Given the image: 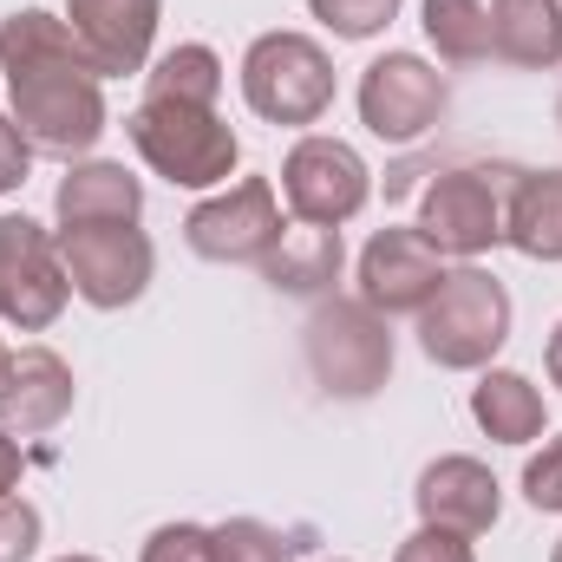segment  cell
Returning a JSON list of instances; mask_svg holds the SVG:
<instances>
[{
	"mask_svg": "<svg viewBox=\"0 0 562 562\" xmlns=\"http://www.w3.org/2000/svg\"><path fill=\"white\" fill-rule=\"evenodd\" d=\"M0 72H7V119L46 157H86L105 138V79L92 72L86 46L72 40L66 13L20 7L0 20Z\"/></svg>",
	"mask_w": 562,
	"mask_h": 562,
	"instance_id": "cell-1",
	"label": "cell"
},
{
	"mask_svg": "<svg viewBox=\"0 0 562 562\" xmlns=\"http://www.w3.org/2000/svg\"><path fill=\"white\" fill-rule=\"evenodd\" d=\"M301 347H307V373L327 400H373L393 380V327L360 294L353 301L321 294L301 327Z\"/></svg>",
	"mask_w": 562,
	"mask_h": 562,
	"instance_id": "cell-2",
	"label": "cell"
},
{
	"mask_svg": "<svg viewBox=\"0 0 562 562\" xmlns=\"http://www.w3.org/2000/svg\"><path fill=\"white\" fill-rule=\"evenodd\" d=\"M138 157L177 190H216L243 164V138L223 125L216 105H177V99H144L125 119Z\"/></svg>",
	"mask_w": 562,
	"mask_h": 562,
	"instance_id": "cell-3",
	"label": "cell"
},
{
	"mask_svg": "<svg viewBox=\"0 0 562 562\" xmlns=\"http://www.w3.org/2000/svg\"><path fill=\"white\" fill-rule=\"evenodd\" d=\"M504 340H510V294L477 262L451 269L438 281V294L419 307V347H425V360L445 367V373L491 367Z\"/></svg>",
	"mask_w": 562,
	"mask_h": 562,
	"instance_id": "cell-4",
	"label": "cell"
},
{
	"mask_svg": "<svg viewBox=\"0 0 562 562\" xmlns=\"http://www.w3.org/2000/svg\"><path fill=\"white\" fill-rule=\"evenodd\" d=\"M243 99L269 125H321L334 112V59L307 33H262L243 53Z\"/></svg>",
	"mask_w": 562,
	"mask_h": 562,
	"instance_id": "cell-5",
	"label": "cell"
},
{
	"mask_svg": "<svg viewBox=\"0 0 562 562\" xmlns=\"http://www.w3.org/2000/svg\"><path fill=\"white\" fill-rule=\"evenodd\" d=\"M281 196H288L294 223L340 229V223H353V216L367 210V196H373V170H367V157H360L347 138H321V132H307V138L281 157Z\"/></svg>",
	"mask_w": 562,
	"mask_h": 562,
	"instance_id": "cell-6",
	"label": "cell"
},
{
	"mask_svg": "<svg viewBox=\"0 0 562 562\" xmlns=\"http://www.w3.org/2000/svg\"><path fill=\"white\" fill-rule=\"evenodd\" d=\"M72 301L59 262V236L33 216H0V321L20 334H46Z\"/></svg>",
	"mask_w": 562,
	"mask_h": 562,
	"instance_id": "cell-7",
	"label": "cell"
},
{
	"mask_svg": "<svg viewBox=\"0 0 562 562\" xmlns=\"http://www.w3.org/2000/svg\"><path fill=\"white\" fill-rule=\"evenodd\" d=\"M288 236L276 203V183L269 177H243L229 183L223 196L196 203L183 216V243L203 256V262H243V269H262L276 256V243Z\"/></svg>",
	"mask_w": 562,
	"mask_h": 562,
	"instance_id": "cell-8",
	"label": "cell"
},
{
	"mask_svg": "<svg viewBox=\"0 0 562 562\" xmlns=\"http://www.w3.org/2000/svg\"><path fill=\"white\" fill-rule=\"evenodd\" d=\"M59 262H66V281L79 301L112 314L150 288L157 249L138 223H92V229H59Z\"/></svg>",
	"mask_w": 562,
	"mask_h": 562,
	"instance_id": "cell-9",
	"label": "cell"
},
{
	"mask_svg": "<svg viewBox=\"0 0 562 562\" xmlns=\"http://www.w3.org/2000/svg\"><path fill=\"white\" fill-rule=\"evenodd\" d=\"M445 105H451V86L419 53H380L360 72V125L386 144H419L425 132H438Z\"/></svg>",
	"mask_w": 562,
	"mask_h": 562,
	"instance_id": "cell-10",
	"label": "cell"
},
{
	"mask_svg": "<svg viewBox=\"0 0 562 562\" xmlns=\"http://www.w3.org/2000/svg\"><path fill=\"white\" fill-rule=\"evenodd\" d=\"M419 236L445 262H477L484 249L504 243V196L491 170H445L431 177L419 203Z\"/></svg>",
	"mask_w": 562,
	"mask_h": 562,
	"instance_id": "cell-11",
	"label": "cell"
},
{
	"mask_svg": "<svg viewBox=\"0 0 562 562\" xmlns=\"http://www.w3.org/2000/svg\"><path fill=\"white\" fill-rule=\"evenodd\" d=\"M451 276L445 269V256L425 243L419 229H380L367 249H360V276H353V288H360V301L373 307V314H419L425 301L438 294V281Z\"/></svg>",
	"mask_w": 562,
	"mask_h": 562,
	"instance_id": "cell-12",
	"label": "cell"
},
{
	"mask_svg": "<svg viewBox=\"0 0 562 562\" xmlns=\"http://www.w3.org/2000/svg\"><path fill=\"white\" fill-rule=\"evenodd\" d=\"M157 20H164V0H66V26L86 46V59H92L99 79L144 72Z\"/></svg>",
	"mask_w": 562,
	"mask_h": 562,
	"instance_id": "cell-13",
	"label": "cell"
},
{
	"mask_svg": "<svg viewBox=\"0 0 562 562\" xmlns=\"http://www.w3.org/2000/svg\"><path fill=\"white\" fill-rule=\"evenodd\" d=\"M72 413V367L53 347H0V431L40 438Z\"/></svg>",
	"mask_w": 562,
	"mask_h": 562,
	"instance_id": "cell-14",
	"label": "cell"
},
{
	"mask_svg": "<svg viewBox=\"0 0 562 562\" xmlns=\"http://www.w3.org/2000/svg\"><path fill=\"white\" fill-rule=\"evenodd\" d=\"M413 504H419V524H431V530L484 537L504 510V491H497L491 464H477V458H431L419 471Z\"/></svg>",
	"mask_w": 562,
	"mask_h": 562,
	"instance_id": "cell-15",
	"label": "cell"
},
{
	"mask_svg": "<svg viewBox=\"0 0 562 562\" xmlns=\"http://www.w3.org/2000/svg\"><path fill=\"white\" fill-rule=\"evenodd\" d=\"M53 216L59 229H92V223H138L144 216V183L125 164H105V157H86L59 177L53 190Z\"/></svg>",
	"mask_w": 562,
	"mask_h": 562,
	"instance_id": "cell-16",
	"label": "cell"
},
{
	"mask_svg": "<svg viewBox=\"0 0 562 562\" xmlns=\"http://www.w3.org/2000/svg\"><path fill=\"white\" fill-rule=\"evenodd\" d=\"M491 59L524 72L562 66V0H491Z\"/></svg>",
	"mask_w": 562,
	"mask_h": 562,
	"instance_id": "cell-17",
	"label": "cell"
},
{
	"mask_svg": "<svg viewBox=\"0 0 562 562\" xmlns=\"http://www.w3.org/2000/svg\"><path fill=\"white\" fill-rule=\"evenodd\" d=\"M504 243L530 262H562V170H524L510 183Z\"/></svg>",
	"mask_w": 562,
	"mask_h": 562,
	"instance_id": "cell-18",
	"label": "cell"
},
{
	"mask_svg": "<svg viewBox=\"0 0 562 562\" xmlns=\"http://www.w3.org/2000/svg\"><path fill=\"white\" fill-rule=\"evenodd\" d=\"M471 419L484 425L497 445H530V438H543L550 406H543V393H537L524 373H510V367H491V373L471 386Z\"/></svg>",
	"mask_w": 562,
	"mask_h": 562,
	"instance_id": "cell-19",
	"label": "cell"
},
{
	"mask_svg": "<svg viewBox=\"0 0 562 562\" xmlns=\"http://www.w3.org/2000/svg\"><path fill=\"white\" fill-rule=\"evenodd\" d=\"M340 262H347L340 229L294 223L276 243V256L262 262V276H269V288H281V294H327V288L340 281Z\"/></svg>",
	"mask_w": 562,
	"mask_h": 562,
	"instance_id": "cell-20",
	"label": "cell"
},
{
	"mask_svg": "<svg viewBox=\"0 0 562 562\" xmlns=\"http://www.w3.org/2000/svg\"><path fill=\"white\" fill-rule=\"evenodd\" d=\"M425 40L438 46L445 66H477L491 59V7L484 0H419Z\"/></svg>",
	"mask_w": 562,
	"mask_h": 562,
	"instance_id": "cell-21",
	"label": "cell"
},
{
	"mask_svg": "<svg viewBox=\"0 0 562 562\" xmlns=\"http://www.w3.org/2000/svg\"><path fill=\"white\" fill-rule=\"evenodd\" d=\"M144 99H177V105H216L223 99V59L210 46H170L144 72Z\"/></svg>",
	"mask_w": 562,
	"mask_h": 562,
	"instance_id": "cell-22",
	"label": "cell"
},
{
	"mask_svg": "<svg viewBox=\"0 0 562 562\" xmlns=\"http://www.w3.org/2000/svg\"><path fill=\"white\" fill-rule=\"evenodd\" d=\"M210 543H216V562H301L307 550L301 530H276L262 517H229L210 530Z\"/></svg>",
	"mask_w": 562,
	"mask_h": 562,
	"instance_id": "cell-23",
	"label": "cell"
},
{
	"mask_svg": "<svg viewBox=\"0 0 562 562\" xmlns=\"http://www.w3.org/2000/svg\"><path fill=\"white\" fill-rule=\"evenodd\" d=\"M307 13L334 33V40H373L400 20V0H307Z\"/></svg>",
	"mask_w": 562,
	"mask_h": 562,
	"instance_id": "cell-24",
	"label": "cell"
},
{
	"mask_svg": "<svg viewBox=\"0 0 562 562\" xmlns=\"http://www.w3.org/2000/svg\"><path fill=\"white\" fill-rule=\"evenodd\" d=\"M144 562H216V543L203 524H164V530H150Z\"/></svg>",
	"mask_w": 562,
	"mask_h": 562,
	"instance_id": "cell-25",
	"label": "cell"
},
{
	"mask_svg": "<svg viewBox=\"0 0 562 562\" xmlns=\"http://www.w3.org/2000/svg\"><path fill=\"white\" fill-rule=\"evenodd\" d=\"M40 550V510L26 497H0V562H26Z\"/></svg>",
	"mask_w": 562,
	"mask_h": 562,
	"instance_id": "cell-26",
	"label": "cell"
},
{
	"mask_svg": "<svg viewBox=\"0 0 562 562\" xmlns=\"http://www.w3.org/2000/svg\"><path fill=\"white\" fill-rule=\"evenodd\" d=\"M524 497L530 510H562V431L524 464Z\"/></svg>",
	"mask_w": 562,
	"mask_h": 562,
	"instance_id": "cell-27",
	"label": "cell"
},
{
	"mask_svg": "<svg viewBox=\"0 0 562 562\" xmlns=\"http://www.w3.org/2000/svg\"><path fill=\"white\" fill-rule=\"evenodd\" d=\"M393 562H477V557H471V537L419 524V530H413V537L400 543V557H393Z\"/></svg>",
	"mask_w": 562,
	"mask_h": 562,
	"instance_id": "cell-28",
	"label": "cell"
},
{
	"mask_svg": "<svg viewBox=\"0 0 562 562\" xmlns=\"http://www.w3.org/2000/svg\"><path fill=\"white\" fill-rule=\"evenodd\" d=\"M26 170H33V144L20 138V125L0 112V196H7V190H20V183H26Z\"/></svg>",
	"mask_w": 562,
	"mask_h": 562,
	"instance_id": "cell-29",
	"label": "cell"
},
{
	"mask_svg": "<svg viewBox=\"0 0 562 562\" xmlns=\"http://www.w3.org/2000/svg\"><path fill=\"white\" fill-rule=\"evenodd\" d=\"M20 471H26L20 438H13V431H0V497H13V491H20Z\"/></svg>",
	"mask_w": 562,
	"mask_h": 562,
	"instance_id": "cell-30",
	"label": "cell"
},
{
	"mask_svg": "<svg viewBox=\"0 0 562 562\" xmlns=\"http://www.w3.org/2000/svg\"><path fill=\"white\" fill-rule=\"evenodd\" d=\"M543 360H550V380L562 386V321H557V334H550V353H543Z\"/></svg>",
	"mask_w": 562,
	"mask_h": 562,
	"instance_id": "cell-31",
	"label": "cell"
},
{
	"mask_svg": "<svg viewBox=\"0 0 562 562\" xmlns=\"http://www.w3.org/2000/svg\"><path fill=\"white\" fill-rule=\"evenodd\" d=\"M59 562H99V557H59Z\"/></svg>",
	"mask_w": 562,
	"mask_h": 562,
	"instance_id": "cell-32",
	"label": "cell"
},
{
	"mask_svg": "<svg viewBox=\"0 0 562 562\" xmlns=\"http://www.w3.org/2000/svg\"><path fill=\"white\" fill-rule=\"evenodd\" d=\"M557 125H562V99H557Z\"/></svg>",
	"mask_w": 562,
	"mask_h": 562,
	"instance_id": "cell-33",
	"label": "cell"
},
{
	"mask_svg": "<svg viewBox=\"0 0 562 562\" xmlns=\"http://www.w3.org/2000/svg\"><path fill=\"white\" fill-rule=\"evenodd\" d=\"M321 562H347V557H321Z\"/></svg>",
	"mask_w": 562,
	"mask_h": 562,
	"instance_id": "cell-34",
	"label": "cell"
},
{
	"mask_svg": "<svg viewBox=\"0 0 562 562\" xmlns=\"http://www.w3.org/2000/svg\"><path fill=\"white\" fill-rule=\"evenodd\" d=\"M557 562H562V543H557Z\"/></svg>",
	"mask_w": 562,
	"mask_h": 562,
	"instance_id": "cell-35",
	"label": "cell"
}]
</instances>
